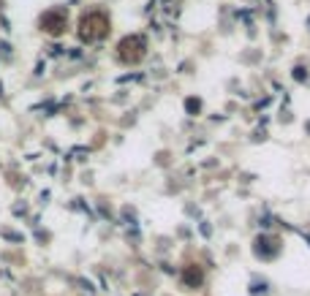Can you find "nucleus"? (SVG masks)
I'll use <instances>...</instances> for the list:
<instances>
[{
  "label": "nucleus",
  "mask_w": 310,
  "mask_h": 296,
  "mask_svg": "<svg viewBox=\"0 0 310 296\" xmlns=\"http://www.w3.org/2000/svg\"><path fill=\"white\" fill-rule=\"evenodd\" d=\"M106 33H109V22H106V17L98 11H90L87 17L82 19V25H79V38L82 41H101Z\"/></svg>",
  "instance_id": "nucleus-1"
},
{
  "label": "nucleus",
  "mask_w": 310,
  "mask_h": 296,
  "mask_svg": "<svg viewBox=\"0 0 310 296\" xmlns=\"http://www.w3.org/2000/svg\"><path fill=\"white\" fill-rule=\"evenodd\" d=\"M41 30L49 35H60L65 30V11H47L41 17Z\"/></svg>",
  "instance_id": "nucleus-2"
},
{
  "label": "nucleus",
  "mask_w": 310,
  "mask_h": 296,
  "mask_svg": "<svg viewBox=\"0 0 310 296\" xmlns=\"http://www.w3.org/2000/svg\"><path fill=\"white\" fill-rule=\"evenodd\" d=\"M182 280H185V285H191V288H199L201 285V269L199 267H188L185 274H182Z\"/></svg>",
  "instance_id": "nucleus-3"
},
{
  "label": "nucleus",
  "mask_w": 310,
  "mask_h": 296,
  "mask_svg": "<svg viewBox=\"0 0 310 296\" xmlns=\"http://www.w3.org/2000/svg\"><path fill=\"white\" fill-rule=\"evenodd\" d=\"M269 244H275V242H269L267 237H258L256 239V253L261 258H269V256H275V253H272V250H269Z\"/></svg>",
  "instance_id": "nucleus-4"
},
{
  "label": "nucleus",
  "mask_w": 310,
  "mask_h": 296,
  "mask_svg": "<svg viewBox=\"0 0 310 296\" xmlns=\"http://www.w3.org/2000/svg\"><path fill=\"white\" fill-rule=\"evenodd\" d=\"M251 294H253V296H267V283H261V280H256V283L251 285Z\"/></svg>",
  "instance_id": "nucleus-5"
},
{
  "label": "nucleus",
  "mask_w": 310,
  "mask_h": 296,
  "mask_svg": "<svg viewBox=\"0 0 310 296\" xmlns=\"http://www.w3.org/2000/svg\"><path fill=\"white\" fill-rule=\"evenodd\" d=\"M199 98H191V101H188V111H191V114H196V111H199Z\"/></svg>",
  "instance_id": "nucleus-6"
}]
</instances>
